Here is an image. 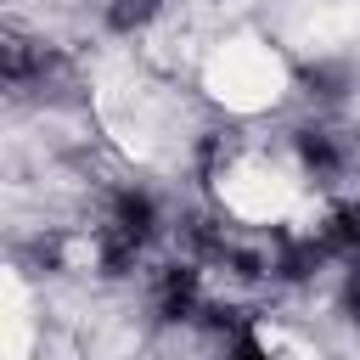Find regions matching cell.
I'll return each mask as SVG.
<instances>
[{
	"mask_svg": "<svg viewBox=\"0 0 360 360\" xmlns=\"http://www.w3.org/2000/svg\"><path fill=\"white\" fill-rule=\"evenodd\" d=\"M146 11H152V0H118V6H112V22L129 28V22H141Z\"/></svg>",
	"mask_w": 360,
	"mask_h": 360,
	"instance_id": "6da1fadb",
	"label": "cell"
},
{
	"mask_svg": "<svg viewBox=\"0 0 360 360\" xmlns=\"http://www.w3.org/2000/svg\"><path fill=\"white\" fill-rule=\"evenodd\" d=\"M231 360H264V349H259L253 338H236V343H231Z\"/></svg>",
	"mask_w": 360,
	"mask_h": 360,
	"instance_id": "7a4b0ae2",
	"label": "cell"
}]
</instances>
